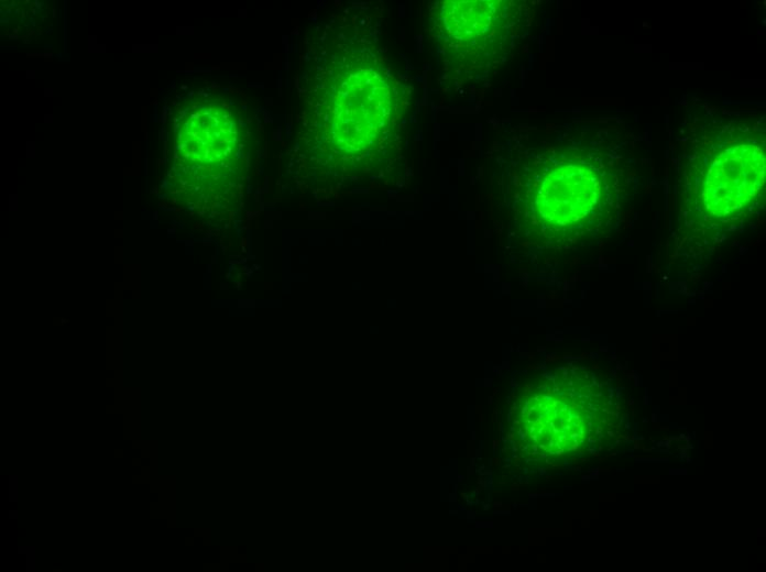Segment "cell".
Listing matches in <instances>:
<instances>
[{"instance_id":"obj_2","label":"cell","mask_w":766,"mask_h":572,"mask_svg":"<svg viewBox=\"0 0 766 572\" xmlns=\"http://www.w3.org/2000/svg\"><path fill=\"white\" fill-rule=\"evenodd\" d=\"M438 13L442 38L469 53L483 50L490 56L489 51L496 48L507 32L508 11L503 2L446 1Z\"/></svg>"},{"instance_id":"obj_1","label":"cell","mask_w":766,"mask_h":572,"mask_svg":"<svg viewBox=\"0 0 766 572\" xmlns=\"http://www.w3.org/2000/svg\"><path fill=\"white\" fill-rule=\"evenodd\" d=\"M763 179V152L752 145L731 147L709 167L702 187L704 208L718 218L735 216L749 206Z\"/></svg>"},{"instance_id":"obj_3","label":"cell","mask_w":766,"mask_h":572,"mask_svg":"<svg viewBox=\"0 0 766 572\" xmlns=\"http://www.w3.org/2000/svg\"><path fill=\"white\" fill-rule=\"evenodd\" d=\"M599 199V182L588 168L578 164L561 165L544 180L537 197L540 216L558 227L582 221Z\"/></svg>"}]
</instances>
